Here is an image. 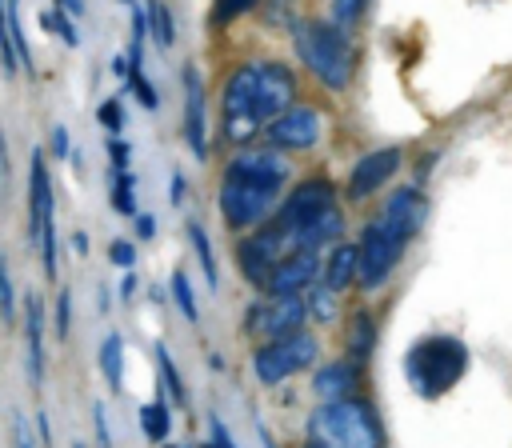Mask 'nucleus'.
Returning a JSON list of instances; mask_svg holds the SVG:
<instances>
[{"instance_id":"nucleus-4","label":"nucleus","mask_w":512,"mask_h":448,"mask_svg":"<svg viewBox=\"0 0 512 448\" xmlns=\"http://www.w3.org/2000/svg\"><path fill=\"white\" fill-rule=\"evenodd\" d=\"M296 52L320 84H328L336 92L348 88V80H352V44L340 28L320 24V20L300 24L296 28Z\"/></svg>"},{"instance_id":"nucleus-28","label":"nucleus","mask_w":512,"mask_h":448,"mask_svg":"<svg viewBox=\"0 0 512 448\" xmlns=\"http://www.w3.org/2000/svg\"><path fill=\"white\" fill-rule=\"evenodd\" d=\"M156 352V368H160V392L172 400V404H188V392H184V380H180V368L172 364V352L164 344L152 348Z\"/></svg>"},{"instance_id":"nucleus-26","label":"nucleus","mask_w":512,"mask_h":448,"mask_svg":"<svg viewBox=\"0 0 512 448\" xmlns=\"http://www.w3.org/2000/svg\"><path fill=\"white\" fill-rule=\"evenodd\" d=\"M144 28L152 32V40L160 48H172L176 44V24H172V12H168L164 0H148L144 4Z\"/></svg>"},{"instance_id":"nucleus-2","label":"nucleus","mask_w":512,"mask_h":448,"mask_svg":"<svg viewBox=\"0 0 512 448\" xmlns=\"http://www.w3.org/2000/svg\"><path fill=\"white\" fill-rule=\"evenodd\" d=\"M464 368H468V348L456 336H424L408 348V360H404L408 384L424 400L444 396L464 376Z\"/></svg>"},{"instance_id":"nucleus-15","label":"nucleus","mask_w":512,"mask_h":448,"mask_svg":"<svg viewBox=\"0 0 512 448\" xmlns=\"http://www.w3.org/2000/svg\"><path fill=\"white\" fill-rule=\"evenodd\" d=\"M184 140L196 160L208 156V116H204V80L188 64L184 68Z\"/></svg>"},{"instance_id":"nucleus-19","label":"nucleus","mask_w":512,"mask_h":448,"mask_svg":"<svg viewBox=\"0 0 512 448\" xmlns=\"http://www.w3.org/2000/svg\"><path fill=\"white\" fill-rule=\"evenodd\" d=\"M340 232H344V216H340V208H336V204H328L324 212H316L312 220H304L300 228H292L296 248H308V252H316V248H324V244L340 240Z\"/></svg>"},{"instance_id":"nucleus-52","label":"nucleus","mask_w":512,"mask_h":448,"mask_svg":"<svg viewBox=\"0 0 512 448\" xmlns=\"http://www.w3.org/2000/svg\"><path fill=\"white\" fill-rule=\"evenodd\" d=\"M112 72H116L120 80H128V56H112Z\"/></svg>"},{"instance_id":"nucleus-25","label":"nucleus","mask_w":512,"mask_h":448,"mask_svg":"<svg viewBox=\"0 0 512 448\" xmlns=\"http://www.w3.org/2000/svg\"><path fill=\"white\" fill-rule=\"evenodd\" d=\"M188 244H192L196 260H200V272H204L208 288H216V284H220V268H216V256H212V240H208V232H204V224H200V220H188Z\"/></svg>"},{"instance_id":"nucleus-53","label":"nucleus","mask_w":512,"mask_h":448,"mask_svg":"<svg viewBox=\"0 0 512 448\" xmlns=\"http://www.w3.org/2000/svg\"><path fill=\"white\" fill-rule=\"evenodd\" d=\"M8 172V140H4V128H0V176Z\"/></svg>"},{"instance_id":"nucleus-29","label":"nucleus","mask_w":512,"mask_h":448,"mask_svg":"<svg viewBox=\"0 0 512 448\" xmlns=\"http://www.w3.org/2000/svg\"><path fill=\"white\" fill-rule=\"evenodd\" d=\"M20 324V304H16V280L8 268V256H0V328Z\"/></svg>"},{"instance_id":"nucleus-12","label":"nucleus","mask_w":512,"mask_h":448,"mask_svg":"<svg viewBox=\"0 0 512 448\" xmlns=\"http://www.w3.org/2000/svg\"><path fill=\"white\" fill-rule=\"evenodd\" d=\"M328 204H332V180L312 176V180L296 184V192H288V200L276 208V228L292 232V228H300L304 220H312L316 212H324Z\"/></svg>"},{"instance_id":"nucleus-10","label":"nucleus","mask_w":512,"mask_h":448,"mask_svg":"<svg viewBox=\"0 0 512 448\" xmlns=\"http://www.w3.org/2000/svg\"><path fill=\"white\" fill-rule=\"evenodd\" d=\"M20 328H24V368H28V384L32 392L44 388V364H48V352H44V328H48V316H44V296L40 292H28L24 296V308H20Z\"/></svg>"},{"instance_id":"nucleus-21","label":"nucleus","mask_w":512,"mask_h":448,"mask_svg":"<svg viewBox=\"0 0 512 448\" xmlns=\"http://www.w3.org/2000/svg\"><path fill=\"white\" fill-rule=\"evenodd\" d=\"M352 384H356V368L352 364H324L316 376H312V392L320 396V400H344L348 392H352Z\"/></svg>"},{"instance_id":"nucleus-30","label":"nucleus","mask_w":512,"mask_h":448,"mask_svg":"<svg viewBox=\"0 0 512 448\" xmlns=\"http://www.w3.org/2000/svg\"><path fill=\"white\" fill-rule=\"evenodd\" d=\"M300 300H304V312H312L320 324L336 316V292L324 288V280H312V284L300 292Z\"/></svg>"},{"instance_id":"nucleus-33","label":"nucleus","mask_w":512,"mask_h":448,"mask_svg":"<svg viewBox=\"0 0 512 448\" xmlns=\"http://www.w3.org/2000/svg\"><path fill=\"white\" fill-rule=\"evenodd\" d=\"M52 332H56V340H68V332H72V288H68V284L56 292V304H52Z\"/></svg>"},{"instance_id":"nucleus-45","label":"nucleus","mask_w":512,"mask_h":448,"mask_svg":"<svg viewBox=\"0 0 512 448\" xmlns=\"http://www.w3.org/2000/svg\"><path fill=\"white\" fill-rule=\"evenodd\" d=\"M136 240H152L156 236V216H148V212H136Z\"/></svg>"},{"instance_id":"nucleus-42","label":"nucleus","mask_w":512,"mask_h":448,"mask_svg":"<svg viewBox=\"0 0 512 448\" xmlns=\"http://www.w3.org/2000/svg\"><path fill=\"white\" fill-rule=\"evenodd\" d=\"M0 68H4V76H16V56L8 44V24H4V0H0Z\"/></svg>"},{"instance_id":"nucleus-37","label":"nucleus","mask_w":512,"mask_h":448,"mask_svg":"<svg viewBox=\"0 0 512 448\" xmlns=\"http://www.w3.org/2000/svg\"><path fill=\"white\" fill-rule=\"evenodd\" d=\"M348 348L364 360L368 352H372V320L368 316H356V332H352V340H348Z\"/></svg>"},{"instance_id":"nucleus-27","label":"nucleus","mask_w":512,"mask_h":448,"mask_svg":"<svg viewBox=\"0 0 512 448\" xmlns=\"http://www.w3.org/2000/svg\"><path fill=\"white\" fill-rule=\"evenodd\" d=\"M108 204L120 216H136V176L132 172H108Z\"/></svg>"},{"instance_id":"nucleus-31","label":"nucleus","mask_w":512,"mask_h":448,"mask_svg":"<svg viewBox=\"0 0 512 448\" xmlns=\"http://www.w3.org/2000/svg\"><path fill=\"white\" fill-rule=\"evenodd\" d=\"M40 28H44L48 36H56L60 44H68V48H80V32H76L72 16H64L60 8H44V12H40Z\"/></svg>"},{"instance_id":"nucleus-39","label":"nucleus","mask_w":512,"mask_h":448,"mask_svg":"<svg viewBox=\"0 0 512 448\" xmlns=\"http://www.w3.org/2000/svg\"><path fill=\"white\" fill-rule=\"evenodd\" d=\"M108 260L128 272V268L136 264V244H132V240H112V244H108Z\"/></svg>"},{"instance_id":"nucleus-32","label":"nucleus","mask_w":512,"mask_h":448,"mask_svg":"<svg viewBox=\"0 0 512 448\" xmlns=\"http://www.w3.org/2000/svg\"><path fill=\"white\" fill-rule=\"evenodd\" d=\"M168 288H172V300H176L180 316L196 324V320H200V304H196V296H192V280H188V272H184V268H176V272H172V280H168Z\"/></svg>"},{"instance_id":"nucleus-11","label":"nucleus","mask_w":512,"mask_h":448,"mask_svg":"<svg viewBox=\"0 0 512 448\" xmlns=\"http://www.w3.org/2000/svg\"><path fill=\"white\" fill-rule=\"evenodd\" d=\"M56 220V188H52V172H48V156L44 148H32L28 160V240L36 244L40 224Z\"/></svg>"},{"instance_id":"nucleus-55","label":"nucleus","mask_w":512,"mask_h":448,"mask_svg":"<svg viewBox=\"0 0 512 448\" xmlns=\"http://www.w3.org/2000/svg\"><path fill=\"white\" fill-rule=\"evenodd\" d=\"M304 448H324V444H316V440H308V444H304Z\"/></svg>"},{"instance_id":"nucleus-6","label":"nucleus","mask_w":512,"mask_h":448,"mask_svg":"<svg viewBox=\"0 0 512 448\" xmlns=\"http://www.w3.org/2000/svg\"><path fill=\"white\" fill-rule=\"evenodd\" d=\"M404 248H408V236H404L396 224H388L384 216H376V220L364 228L360 244H356V256H360V272H356V280H360L368 292L380 288V284L388 280V272L400 264Z\"/></svg>"},{"instance_id":"nucleus-44","label":"nucleus","mask_w":512,"mask_h":448,"mask_svg":"<svg viewBox=\"0 0 512 448\" xmlns=\"http://www.w3.org/2000/svg\"><path fill=\"white\" fill-rule=\"evenodd\" d=\"M208 432H212V448H236V440H232V432L224 428L220 416H208Z\"/></svg>"},{"instance_id":"nucleus-43","label":"nucleus","mask_w":512,"mask_h":448,"mask_svg":"<svg viewBox=\"0 0 512 448\" xmlns=\"http://www.w3.org/2000/svg\"><path fill=\"white\" fill-rule=\"evenodd\" d=\"M48 152H52L56 160H68V152H72V140H68V128H64V124H52V136H48Z\"/></svg>"},{"instance_id":"nucleus-34","label":"nucleus","mask_w":512,"mask_h":448,"mask_svg":"<svg viewBox=\"0 0 512 448\" xmlns=\"http://www.w3.org/2000/svg\"><path fill=\"white\" fill-rule=\"evenodd\" d=\"M96 120H100V128H108V136H120V132H124V112H120V100H116V96L100 100Z\"/></svg>"},{"instance_id":"nucleus-23","label":"nucleus","mask_w":512,"mask_h":448,"mask_svg":"<svg viewBox=\"0 0 512 448\" xmlns=\"http://www.w3.org/2000/svg\"><path fill=\"white\" fill-rule=\"evenodd\" d=\"M140 432L152 440V444H164L168 432H172V408L164 400V392H156V400L140 404Z\"/></svg>"},{"instance_id":"nucleus-7","label":"nucleus","mask_w":512,"mask_h":448,"mask_svg":"<svg viewBox=\"0 0 512 448\" xmlns=\"http://www.w3.org/2000/svg\"><path fill=\"white\" fill-rule=\"evenodd\" d=\"M312 360H316V336L288 332V336H276L252 352V372L260 384H280V380L296 376L300 368H308Z\"/></svg>"},{"instance_id":"nucleus-57","label":"nucleus","mask_w":512,"mask_h":448,"mask_svg":"<svg viewBox=\"0 0 512 448\" xmlns=\"http://www.w3.org/2000/svg\"><path fill=\"white\" fill-rule=\"evenodd\" d=\"M120 4H136V0H120Z\"/></svg>"},{"instance_id":"nucleus-1","label":"nucleus","mask_w":512,"mask_h":448,"mask_svg":"<svg viewBox=\"0 0 512 448\" xmlns=\"http://www.w3.org/2000/svg\"><path fill=\"white\" fill-rule=\"evenodd\" d=\"M296 96V76L276 64V60H248L240 64L220 96V132L232 144L252 140L256 132H264L284 108H292Z\"/></svg>"},{"instance_id":"nucleus-36","label":"nucleus","mask_w":512,"mask_h":448,"mask_svg":"<svg viewBox=\"0 0 512 448\" xmlns=\"http://www.w3.org/2000/svg\"><path fill=\"white\" fill-rule=\"evenodd\" d=\"M128 88H132V96L140 100V108H148V112H152V108L160 104V96H156V88L148 84V76H144V72H128Z\"/></svg>"},{"instance_id":"nucleus-41","label":"nucleus","mask_w":512,"mask_h":448,"mask_svg":"<svg viewBox=\"0 0 512 448\" xmlns=\"http://www.w3.org/2000/svg\"><path fill=\"white\" fill-rule=\"evenodd\" d=\"M92 428H96V444H100V448H112V432H108V408H104V400L92 404Z\"/></svg>"},{"instance_id":"nucleus-14","label":"nucleus","mask_w":512,"mask_h":448,"mask_svg":"<svg viewBox=\"0 0 512 448\" xmlns=\"http://www.w3.org/2000/svg\"><path fill=\"white\" fill-rule=\"evenodd\" d=\"M224 176H240V180H260V184H280L288 180V156L280 148H244L228 160Z\"/></svg>"},{"instance_id":"nucleus-51","label":"nucleus","mask_w":512,"mask_h":448,"mask_svg":"<svg viewBox=\"0 0 512 448\" xmlns=\"http://www.w3.org/2000/svg\"><path fill=\"white\" fill-rule=\"evenodd\" d=\"M52 8H60V12H64V16H72V20H76V16H84V0H56Z\"/></svg>"},{"instance_id":"nucleus-49","label":"nucleus","mask_w":512,"mask_h":448,"mask_svg":"<svg viewBox=\"0 0 512 448\" xmlns=\"http://www.w3.org/2000/svg\"><path fill=\"white\" fill-rule=\"evenodd\" d=\"M68 244H72V252H76V256H80V260H84V256H88V232H80V228H76V232H72V236H68Z\"/></svg>"},{"instance_id":"nucleus-8","label":"nucleus","mask_w":512,"mask_h":448,"mask_svg":"<svg viewBox=\"0 0 512 448\" xmlns=\"http://www.w3.org/2000/svg\"><path fill=\"white\" fill-rule=\"evenodd\" d=\"M292 252H300V248H296V236L284 232V228H276V224H268V228H256L252 236L240 240L236 264H240V272H244V280H248L252 288H264L268 276H272V268H276L284 256H292Z\"/></svg>"},{"instance_id":"nucleus-48","label":"nucleus","mask_w":512,"mask_h":448,"mask_svg":"<svg viewBox=\"0 0 512 448\" xmlns=\"http://www.w3.org/2000/svg\"><path fill=\"white\" fill-rule=\"evenodd\" d=\"M36 432H40V444L52 448V424H48V412H36Z\"/></svg>"},{"instance_id":"nucleus-40","label":"nucleus","mask_w":512,"mask_h":448,"mask_svg":"<svg viewBox=\"0 0 512 448\" xmlns=\"http://www.w3.org/2000/svg\"><path fill=\"white\" fill-rule=\"evenodd\" d=\"M364 8H368V0H332V16H336V24H352V20H360Z\"/></svg>"},{"instance_id":"nucleus-54","label":"nucleus","mask_w":512,"mask_h":448,"mask_svg":"<svg viewBox=\"0 0 512 448\" xmlns=\"http://www.w3.org/2000/svg\"><path fill=\"white\" fill-rule=\"evenodd\" d=\"M260 440H264V448H276V444H272V436H268V432H260Z\"/></svg>"},{"instance_id":"nucleus-18","label":"nucleus","mask_w":512,"mask_h":448,"mask_svg":"<svg viewBox=\"0 0 512 448\" xmlns=\"http://www.w3.org/2000/svg\"><path fill=\"white\" fill-rule=\"evenodd\" d=\"M376 216H384L388 224H396V228L412 240V236L420 232L424 216H428V200H424V192H420V188H396V192L384 200V208H380Z\"/></svg>"},{"instance_id":"nucleus-9","label":"nucleus","mask_w":512,"mask_h":448,"mask_svg":"<svg viewBox=\"0 0 512 448\" xmlns=\"http://www.w3.org/2000/svg\"><path fill=\"white\" fill-rule=\"evenodd\" d=\"M304 300L300 296H268L260 304L248 308V332L264 336V340H276V336H288V332H300L304 324Z\"/></svg>"},{"instance_id":"nucleus-56","label":"nucleus","mask_w":512,"mask_h":448,"mask_svg":"<svg viewBox=\"0 0 512 448\" xmlns=\"http://www.w3.org/2000/svg\"><path fill=\"white\" fill-rule=\"evenodd\" d=\"M72 448H88V444H80V440H76V444H72Z\"/></svg>"},{"instance_id":"nucleus-5","label":"nucleus","mask_w":512,"mask_h":448,"mask_svg":"<svg viewBox=\"0 0 512 448\" xmlns=\"http://www.w3.org/2000/svg\"><path fill=\"white\" fill-rule=\"evenodd\" d=\"M220 216L228 228L244 232V228H256L264 224L276 204H280V184H260V180H240V176H224L220 180Z\"/></svg>"},{"instance_id":"nucleus-38","label":"nucleus","mask_w":512,"mask_h":448,"mask_svg":"<svg viewBox=\"0 0 512 448\" xmlns=\"http://www.w3.org/2000/svg\"><path fill=\"white\" fill-rule=\"evenodd\" d=\"M108 172H128V164H132V148L120 140V136H108Z\"/></svg>"},{"instance_id":"nucleus-35","label":"nucleus","mask_w":512,"mask_h":448,"mask_svg":"<svg viewBox=\"0 0 512 448\" xmlns=\"http://www.w3.org/2000/svg\"><path fill=\"white\" fill-rule=\"evenodd\" d=\"M248 8H256V0H216V4H212V16H208V20H212V24L220 28V24L236 20V16H244Z\"/></svg>"},{"instance_id":"nucleus-22","label":"nucleus","mask_w":512,"mask_h":448,"mask_svg":"<svg viewBox=\"0 0 512 448\" xmlns=\"http://www.w3.org/2000/svg\"><path fill=\"white\" fill-rule=\"evenodd\" d=\"M4 24H8V44H12V56H16V72H24V76H36V64H32V48H28V36H24V20H20V0H4Z\"/></svg>"},{"instance_id":"nucleus-50","label":"nucleus","mask_w":512,"mask_h":448,"mask_svg":"<svg viewBox=\"0 0 512 448\" xmlns=\"http://www.w3.org/2000/svg\"><path fill=\"white\" fill-rule=\"evenodd\" d=\"M116 288H120V300H132V296H136V288H140V284H136V276H132V268L124 272V280H120Z\"/></svg>"},{"instance_id":"nucleus-3","label":"nucleus","mask_w":512,"mask_h":448,"mask_svg":"<svg viewBox=\"0 0 512 448\" xmlns=\"http://www.w3.org/2000/svg\"><path fill=\"white\" fill-rule=\"evenodd\" d=\"M308 436L324 448H380V424L360 400H324L308 416Z\"/></svg>"},{"instance_id":"nucleus-24","label":"nucleus","mask_w":512,"mask_h":448,"mask_svg":"<svg viewBox=\"0 0 512 448\" xmlns=\"http://www.w3.org/2000/svg\"><path fill=\"white\" fill-rule=\"evenodd\" d=\"M100 372L112 392H124V336L120 332H108L100 340Z\"/></svg>"},{"instance_id":"nucleus-20","label":"nucleus","mask_w":512,"mask_h":448,"mask_svg":"<svg viewBox=\"0 0 512 448\" xmlns=\"http://www.w3.org/2000/svg\"><path fill=\"white\" fill-rule=\"evenodd\" d=\"M356 272H360L356 244H336V248H332V256H328V264H324V288H332V292L340 296L344 288H352Z\"/></svg>"},{"instance_id":"nucleus-16","label":"nucleus","mask_w":512,"mask_h":448,"mask_svg":"<svg viewBox=\"0 0 512 448\" xmlns=\"http://www.w3.org/2000/svg\"><path fill=\"white\" fill-rule=\"evenodd\" d=\"M316 276H320V260H316V252L300 248V252L284 256V260L272 268L264 292H268V296H300Z\"/></svg>"},{"instance_id":"nucleus-17","label":"nucleus","mask_w":512,"mask_h":448,"mask_svg":"<svg viewBox=\"0 0 512 448\" xmlns=\"http://www.w3.org/2000/svg\"><path fill=\"white\" fill-rule=\"evenodd\" d=\"M396 168H400V148H376V152H368L364 160H356V168H352V176H348V196H352V200L372 196L376 188H384V180H388Z\"/></svg>"},{"instance_id":"nucleus-47","label":"nucleus","mask_w":512,"mask_h":448,"mask_svg":"<svg viewBox=\"0 0 512 448\" xmlns=\"http://www.w3.org/2000/svg\"><path fill=\"white\" fill-rule=\"evenodd\" d=\"M184 188H188V184H184V176H180V172H172V180H168V200H172V208H180V204H184V196H188Z\"/></svg>"},{"instance_id":"nucleus-46","label":"nucleus","mask_w":512,"mask_h":448,"mask_svg":"<svg viewBox=\"0 0 512 448\" xmlns=\"http://www.w3.org/2000/svg\"><path fill=\"white\" fill-rule=\"evenodd\" d=\"M12 444H16V448H36V444H32V432H28V424H24V416L12 420Z\"/></svg>"},{"instance_id":"nucleus-58","label":"nucleus","mask_w":512,"mask_h":448,"mask_svg":"<svg viewBox=\"0 0 512 448\" xmlns=\"http://www.w3.org/2000/svg\"><path fill=\"white\" fill-rule=\"evenodd\" d=\"M200 448H212V440H208V444H200Z\"/></svg>"},{"instance_id":"nucleus-13","label":"nucleus","mask_w":512,"mask_h":448,"mask_svg":"<svg viewBox=\"0 0 512 448\" xmlns=\"http://www.w3.org/2000/svg\"><path fill=\"white\" fill-rule=\"evenodd\" d=\"M268 140L280 152H296V148H312L320 140V112L312 108H284L268 128Z\"/></svg>"}]
</instances>
